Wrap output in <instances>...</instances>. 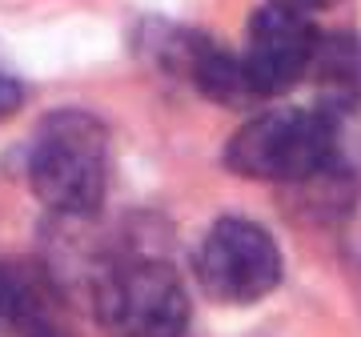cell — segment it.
Wrapping results in <instances>:
<instances>
[{"mask_svg": "<svg viewBox=\"0 0 361 337\" xmlns=\"http://www.w3.org/2000/svg\"><path fill=\"white\" fill-rule=\"evenodd\" d=\"M337 129L322 109H273L245 121L225 145V165L237 177L277 185H310L334 168Z\"/></svg>", "mask_w": 361, "mask_h": 337, "instance_id": "cell-2", "label": "cell"}, {"mask_svg": "<svg viewBox=\"0 0 361 337\" xmlns=\"http://www.w3.org/2000/svg\"><path fill=\"white\" fill-rule=\"evenodd\" d=\"M20 104H25V85L0 73V121H8Z\"/></svg>", "mask_w": 361, "mask_h": 337, "instance_id": "cell-7", "label": "cell"}, {"mask_svg": "<svg viewBox=\"0 0 361 337\" xmlns=\"http://www.w3.org/2000/svg\"><path fill=\"white\" fill-rule=\"evenodd\" d=\"M269 4H277V8H289V13H322V8H329V4H337V0H269Z\"/></svg>", "mask_w": 361, "mask_h": 337, "instance_id": "cell-9", "label": "cell"}, {"mask_svg": "<svg viewBox=\"0 0 361 337\" xmlns=\"http://www.w3.org/2000/svg\"><path fill=\"white\" fill-rule=\"evenodd\" d=\"M317 40L322 37L313 32L310 16L277 8V4H265V8H257V13L249 16L241 65H245L257 97L289 92L297 80L310 77Z\"/></svg>", "mask_w": 361, "mask_h": 337, "instance_id": "cell-5", "label": "cell"}, {"mask_svg": "<svg viewBox=\"0 0 361 337\" xmlns=\"http://www.w3.org/2000/svg\"><path fill=\"white\" fill-rule=\"evenodd\" d=\"M281 249L257 221L221 217L197 249V281L225 305H253L281 286Z\"/></svg>", "mask_w": 361, "mask_h": 337, "instance_id": "cell-4", "label": "cell"}, {"mask_svg": "<svg viewBox=\"0 0 361 337\" xmlns=\"http://www.w3.org/2000/svg\"><path fill=\"white\" fill-rule=\"evenodd\" d=\"M92 310L109 337H180L189 325V293L169 261L129 257L97 281Z\"/></svg>", "mask_w": 361, "mask_h": 337, "instance_id": "cell-3", "label": "cell"}, {"mask_svg": "<svg viewBox=\"0 0 361 337\" xmlns=\"http://www.w3.org/2000/svg\"><path fill=\"white\" fill-rule=\"evenodd\" d=\"M8 310H13V261H0V333H8Z\"/></svg>", "mask_w": 361, "mask_h": 337, "instance_id": "cell-8", "label": "cell"}, {"mask_svg": "<svg viewBox=\"0 0 361 337\" xmlns=\"http://www.w3.org/2000/svg\"><path fill=\"white\" fill-rule=\"evenodd\" d=\"M28 185L52 213H97L109 193V133L101 121L80 109L49 113L28 145Z\"/></svg>", "mask_w": 361, "mask_h": 337, "instance_id": "cell-1", "label": "cell"}, {"mask_svg": "<svg viewBox=\"0 0 361 337\" xmlns=\"http://www.w3.org/2000/svg\"><path fill=\"white\" fill-rule=\"evenodd\" d=\"M310 80L322 97V113H357L361 109V37L325 32L317 40Z\"/></svg>", "mask_w": 361, "mask_h": 337, "instance_id": "cell-6", "label": "cell"}]
</instances>
